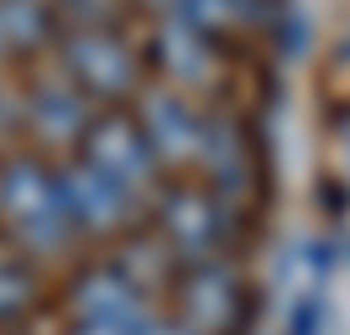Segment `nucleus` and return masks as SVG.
<instances>
[{"label":"nucleus","mask_w":350,"mask_h":335,"mask_svg":"<svg viewBox=\"0 0 350 335\" xmlns=\"http://www.w3.org/2000/svg\"><path fill=\"white\" fill-rule=\"evenodd\" d=\"M84 162L100 168L105 178H116L126 194L146 189L152 178V147H146L142 126H131L126 116H105L84 132Z\"/></svg>","instance_id":"3"},{"label":"nucleus","mask_w":350,"mask_h":335,"mask_svg":"<svg viewBox=\"0 0 350 335\" xmlns=\"http://www.w3.org/2000/svg\"><path fill=\"white\" fill-rule=\"evenodd\" d=\"M199 132H204L199 116L178 95L157 89V95L142 100V136L157 158H189V152H199Z\"/></svg>","instance_id":"8"},{"label":"nucleus","mask_w":350,"mask_h":335,"mask_svg":"<svg viewBox=\"0 0 350 335\" xmlns=\"http://www.w3.org/2000/svg\"><path fill=\"white\" fill-rule=\"evenodd\" d=\"M73 335H131V330H120V325H73Z\"/></svg>","instance_id":"18"},{"label":"nucleus","mask_w":350,"mask_h":335,"mask_svg":"<svg viewBox=\"0 0 350 335\" xmlns=\"http://www.w3.org/2000/svg\"><path fill=\"white\" fill-rule=\"evenodd\" d=\"M183 325H193L199 335H219L241 320V277L225 262H199L189 277H183Z\"/></svg>","instance_id":"5"},{"label":"nucleus","mask_w":350,"mask_h":335,"mask_svg":"<svg viewBox=\"0 0 350 335\" xmlns=\"http://www.w3.org/2000/svg\"><path fill=\"white\" fill-rule=\"evenodd\" d=\"M304 11H288L282 16V53H288V58H298V53H304Z\"/></svg>","instance_id":"16"},{"label":"nucleus","mask_w":350,"mask_h":335,"mask_svg":"<svg viewBox=\"0 0 350 335\" xmlns=\"http://www.w3.org/2000/svg\"><path fill=\"white\" fill-rule=\"evenodd\" d=\"M288 335H324V288L308 283L288 309Z\"/></svg>","instance_id":"14"},{"label":"nucleus","mask_w":350,"mask_h":335,"mask_svg":"<svg viewBox=\"0 0 350 335\" xmlns=\"http://www.w3.org/2000/svg\"><path fill=\"white\" fill-rule=\"evenodd\" d=\"M157 58L167 63L178 79H204L209 73V42H204V32L183 27V21H167L162 37H157Z\"/></svg>","instance_id":"12"},{"label":"nucleus","mask_w":350,"mask_h":335,"mask_svg":"<svg viewBox=\"0 0 350 335\" xmlns=\"http://www.w3.org/2000/svg\"><path fill=\"white\" fill-rule=\"evenodd\" d=\"M199 158L209 162V178H215L219 194H241L251 178V152H246V136L235 121H209L199 132Z\"/></svg>","instance_id":"10"},{"label":"nucleus","mask_w":350,"mask_h":335,"mask_svg":"<svg viewBox=\"0 0 350 335\" xmlns=\"http://www.w3.org/2000/svg\"><path fill=\"white\" fill-rule=\"evenodd\" d=\"M63 63H68V79L84 95H105V100H120L136 89V58L131 47L120 42L116 32L100 27H79L63 42Z\"/></svg>","instance_id":"2"},{"label":"nucleus","mask_w":350,"mask_h":335,"mask_svg":"<svg viewBox=\"0 0 350 335\" xmlns=\"http://www.w3.org/2000/svg\"><path fill=\"white\" fill-rule=\"evenodd\" d=\"M47 32H53L47 0H0V58H16V53L42 47Z\"/></svg>","instance_id":"11"},{"label":"nucleus","mask_w":350,"mask_h":335,"mask_svg":"<svg viewBox=\"0 0 350 335\" xmlns=\"http://www.w3.org/2000/svg\"><path fill=\"white\" fill-rule=\"evenodd\" d=\"M58 194H63L68 225H79V231H116L120 220L131 215V194L120 189L116 178H105L100 168H89L84 158L58 173Z\"/></svg>","instance_id":"4"},{"label":"nucleus","mask_w":350,"mask_h":335,"mask_svg":"<svg viewBox=\"0 0 350 335\" xmlns=\"http://www.w3.org/2000/svg\"><path fill=\"white\" fill-rule=\"evenodd\" d=\"M162 231L183 257L204 262L209 251L225 241V210H219L209 194H193V189H173L162 199Z\"/></svg>","instance_id":"7"},{"label":"nucleus","mask_w":350,"mask_h":335,"mask_svg":"<svg viewBox=\"0 0 350 335\" xmlns=\"http://www.w3.org/2000/svg\"><path fill=\"white\" fill-rule=\"evenodd\" d=\"M0 220L16 236V247L31 257H53L68 241V215H63L58 173H47L31 158H11L0 168Z\"/></svg>","instance_id":"1"},{"label":"nucleus","mask_w":350,"mask_h":335,"mask_svg":"<svg viewBox=\"0 0 350 335\" xmlns=\"http://www.w3.org/2000/svg\"><path fill=\"white\" fill-rule=\"evenodd\" d=\"M131 335H199V330H193V325H183V320H152V314H142Z\"/></svg>","instance_id":"17"},{"label":"nucleus","mask_w":350,"mask_h":335,"mask_svg":"<svg viewBox=\"0 0 350 335\" xmlns=\"http://www.w3.org/2000/svg\"><path fill=\"white\" fill-rule=\"evenodd\" d=\"M31 304H37V277H31V267L16 262V257H0V325L21 320Z\"/></svg>","instance_id":"13"},{"label":"nucleus","mask_w":350,"mask_h":335,"mask_svg":"<svg viewBox=\"0 0 350 335\" xmlns=\"http://www.w3.org/2000/svg\"><path fill=\"white\" fill-rule=\"evenodd\" d=\"M73 320L79 325H120V330H136L142 320V293L120 267H89L79 283L68 288Z\"/></svg>","instance_id":"6"},{"label":"nucleus","mask_w":350,"mask_h":335,"mask_svg":"<svg viewBox=\"0 0 350 335\" xmlns=\"http://www.w3.org/2000/svg\"><path fill=\"white\" fill-rule=\"evenodd\" d=\"M230 11H235V0H178V21H183V27H193V32L225 27V21H230Z\"/></svg>","instance_id":"15"},{"label":"nucleus","mask_w":350,"mask_h":335,"mask_svg":"<svg viewBox=\"0 0 350 335\" xmlns=\"http://www.w3.org/2000/svg\"><path fill=\"white\" fill-rule=\"evenodd\" d=\"M21 116H27V126L42 136V142H73V136L89 132L84 95L73 84H53V79L27 95V110H21Z\"/></svg>","instance_id":"9"}]
</instances>
